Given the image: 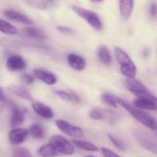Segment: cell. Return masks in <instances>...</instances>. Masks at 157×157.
<instances>
[{
  "label": "cell",
  "instance_id": "obj_20",
  "mask_svg": "<svg viewBox=\"0 0 157 157\" xmlns=\"http://www.w3.org/2000/svg\"><path fill=\"white\" fill-rule=\"evenodd\" d=\"M23 33H25V35L36 39V40H46L47 39V35L45 34V32L40 29L37 28H33V27H28L26 29H23Z\"/></svg>",
  "mask_w": 157,
  "mask_h": 157
},
{
  "label": "cell",
  "instance_id": "obj_6",
  "mask_svg": "<svg viewBox=\"0 0 157 157\" xmlns=\"http://www.w3.org/2000/svg\"><path fill=\"white\" fill-rule=\"evenodd\" d=\"M55 124L63 133H65L69 136L80 138L85 135L84 131L80 127L71 124L64 120H57V121H55Z\"/></svg>",
  "mask_w": 157,
  "mask_h": 157
},
{
  "label": "cell",
  "instance_id": "obj_10",
  "mask_svg": "<svg viewBox=\"0 0 157 157\" xmlns=\"http://www.w3.org/2000/svg\"><path fill=\"white\" fill-rule=\"evenodd\" d=\"M89 117L95 121H113L117 118L116 113L109 109H93L89 112Z\"/></svg>",
  "mask_w": 157,
  "mask_h": 157
},
{
  "label": "cell",
  "instance_id": "obj_34",
  "mask_svg": "<svg viewBox=\"0 0 157 157\" xmlns=\"http://www.w3.org/2000/svg\"><path fill=\"white\" fill-rule=\"evenodd\" d=\"M0 101L1 102H6V97L4 95V92H3V89L1 88V86H0Z\"/></svg>",
  "mask_w": 157,
  "mask_h": 157
},
{
  "label": "cell",
  "instance_id": "obj_24",
  "mask_svg": "<svg viewBox=\"0 0 157 157\" xmlns=\"http://www.w3.org/2000/svg\"><path fill=\"white\" fill-rule=\"evenodd\" d=\"M73 143L75 144V145L82 150L87 151V152H98V147L96 146L94 144L86 142V141H81V140H73Z\"/></svg>",
  "mask_w": 157,
  "mask_h": 157
},
{
  "label": "cell",
  "instance_id": "obj_3",
  "mask_svg": "<svg viewBox=\"0 0 157 157\" xmlns=\"http://www.w3.org/2000/svg\"><path fill=\"white\" fill-rule=\"evenodd\" d=\"M71 8L78 17H80L81 18L86 20V23L89 26H91L94 29H96V30L102 29L103 24H102L101 18L96 12L86 9V8H84V7H81V6H73Z\"/></svg>",
  "mask_w": 157,
  "mask_h": 157
},
{
  "label": "cell",
  "instance_id": "obj_9",
  "mask_svg": "<svg viewBox=\"0 0 157 157\" xmlns=\"http://www.w3.org/2000/svg\"><path fill=\"white\" fill-rule=\"evenodd\" d=\"M4 15L7 18H9L10 20L16 21V22L21 23V24H25V25H29V26H31V25L34 24L33 20L30 17H29L28 16L24 15L23 13H21L19 11H17V10H14V9H6V10H5Z\"/></svg>",
  "mask_w": 157,
  "mask_h": 157
},
{
  "label": "cell",
  "instance_id": "obj_35",
  "mask_svg": "<svg viewBox=\"0 0 157 157\" xmlns=\"http://www.w3.org/2000/svg\"><path fill=\"white\" fill-rule=\"evenodd\" d=\"M91 2H94V3H101L103 2V0H90Z\"/></svg>",
  "mask_w": 157,
  "mask_h": 157
},
{
  "label": "cell",
  "instance_id": "obj_36",
  "mask_svg": "<svg viewBox=\"0 0 157 157\" xmlns=\"http://www.w3.org/2000/svg\"><path fill=\"white\" fill-rule=\"evenodd\" d=\"M46 1H47V2H48L49 4H52V2H53L54 0H46Z\"/></svg>",
  "mask_w": 157,
  "mask_h": 157
},
{
  "label": "cell",
  "instance_id": "obj_13",
  "mask_svg": "<svg viewBox=\"0 0 157 157\" xmlns=\"http://www.w3.org/2000/svg\"><path fill=\"white\" fill-rule=\"evenodd\" d=\"M67 63L69 66L75 71H83L86 68V60L76 53H69L67 55Z\"/></svg>",
  "mask_w": 157,
  "mask_h": 157
},
{
  "label": "cell",
  "instance_id": "obj_16",
  "mask_svg": "<svg viewBox=\"0 0 157 157\" xmlns=\"http://www.w3.org/2000/svg\"><path fill=\"white\" fill-rule=\"evenodd\" d=\"M134 137L137 139V141H138L144 148H146V149L149 150V151H152V152L155 153V154L156 153V145H155V143L153 140H151L148 136H145L144 133L139 132V133H137Z\"/></svg>",
  "mask_w": 157,
  "mask_h": 157
},
{
  "label": "cell",
  "instance_id": "obj_14",
  "mask_svg": "<svg viewBox=\"0 0 157 157\" xmlns=\"http://www.w3.org/2000/svg\"><path fill=\"white\" fill-rule=\"evenodd\" d=\"M33 75L35 77H37L38 79H40L41 82H43L44 84L48 85V86H52L57 82V78L56 76L48 71H45L43 69H34L33 70Z\"/></svg>",
  "mask_w": 157,
  "mask_h": 157
},
{
  "label": "cell",
  "instance_id": "obj_2",
  "mask_svg": "<svg viewBox=\"0 0 157 157\" xmlns=\"http://www.w3.org/2000/svg\"><path fill=\"white\" fill-rule=\"evenodd\" d=\"M114 53L116 60L120 64L121 73L126 78H134L137 74V67L130 55L120 47H115Z\"/></svg>",
  "mask_w": 157,
  "mask_h": 157
},
{
  "label": "cell",
  "instance_id": "obj_37",
  "mask_svg": "<svg viewBox=\"0 0 157 157\" xmlns=\"http://www.w3.org/2000/svg\"><path fill=\"white\" fill-rule=\"evenodd\" d=\"M85 157H97V156H94V155H86Z\"/></svg>",
  "mask_w": 157,
  "mask_h": 157
},
{
  "label": "cell",
  "instance_id": "obj_1",
  "mask_svg": "<svg viewBox=\"0 0 157 157\" xmlns=\"http://www.w3.org/2000/svg\"><path fill=\"white\" fill-rule=\"evenodd\" d=\"M115 100H116L117 104L121 105L139 122H141L142 124H144V126H146L147 128H149L151 130H156V121L150 114H148L144 110L135 108L134 106L131 105L128 101H126L125 99H123L121 98L115 96Z\"/></svg>",
  "mask_w": 157,
  "mask_h": 157
},
{
  "label": "cell",
  "instance_id": "obj_33",
  "mask_svg": "<svg viewBox=\"0 0 157 157\" xmlns=\"http://www.w3.org/2000/svg\"><path fill=\"white\" fill-rule=\"evenodd\" d=\"M150 13L154 17H156V5H155V3H153L152 6H150Z\"/></svg>",
  "mask_w": 157,
  "mask_h": 157
},
{
  "label": "cell",
  "instance_id": "obj_26",
  "mask_svg": "<svg viewBox=\"0 0 157 157\" xmlns=\"http://www.w3.org/2000/svg\"><path fill=\"white\" fill-rule=\"evenodd\" d=\"M24 1L27 5L36 9L45 10L49 6V3L46 0H24Z\"/></svg>",
  "mask_w": 157,
  "mask_h": 157
},
{
  "label": "cell",
  "instance_id": "obj_23",
  "mask_svg": "<svg viewBox=\"0 0 157 157\" xmlns=\"http://www.w3.org/2000/svg\"><path fill=\"white\" fill-rule=\"evenodd\" d=\"M0 32L6 35H16L17 33V29L10 22L0 18Z\"/></svg>",
  "mask_w": 157,
  "mask_h": 157
},
{
  "label": "cell",
  "instance_id": "obj_22",
  "mask_svg": "<svg viewBox=\"0 0 157 157\" xmlns=\"http://www.w3.org/2000/svg\"><path fill=\"white\" fill-rule=\"evenodd\" d=\"M39 155L41 157H55L60 155V154L57 152V150L51 144H44L38 150Z\"/></svg>",
  "mask_w": 157,
  "mask_h": 157
},
{
  "label": "cell",
  "instance_id": "obj_17",
  "mask_svg": "<svg viewBox=\"0 0 157 157\" xmlns=\"http://www.w3.org/2000/svg\"><path fill=\"white\" fill-rule=\"evenodd\" d=\"M24 113L16 106L12 109V115L10 119V124L12 128H17L19 125H21L24 121Z\"/></svg>",
  "mask_w": 157,
  "mask_h": 157
},
{
  "label": "cell",
  "instance_id": "obj_25",
  "mask_svg": "<svg viewBox=\"0 0 157 157\" xmlns=\"http://www.w3.org/2000/svg\"><path fill=\"white\" fill-rule=\"evenodd\" d=\"M29 134H30L35 139H42L44 137V130L40 124H32L29 129Z\"/></svg>",
  "mask_w": 157,
  "mask_h": 157
},
{
  "label": "cell",
  "instance_id": "obj_32",
  "mask_svg": "<svg viewBox=\"0 0 157 157\" xmlns=\"http://www.w3.org/2000/svg\"><path fill=\"white\" fill-rule=\"evenodd\" d=\"M57 30L62 32V33H64V34H71L74 32V30L69 28V27H66V26H57L56 27Z\"/></svg>",
  "mask_w": 157,
  "mask_h": 157
},
{
  "label": "cell",
  "instance_id": "obj_19",
  "mask_svg": "<svg viewBox=\"0 0 157 157\" xmlns=\"http://www.w3.org/2000/svg\"><path fill=\"white\" fill-rule=\"evenodd\" d=\"M98 56L99 61L104 64V65H110L112 62V57L110 54L109 50L106 46H100L98 51Z\"/></svg>",
  "mask_w": 157,
  "mask_h": 157
},
{
  "label": "cell",
  "instance_id": "obj_15",
  "mask_svg": "<svg viewBox=\"0 0 157 157\" xmlns=\"http://www.w3.org/2000/svg\"><path fill=\"white\" fill-rule=\"evenodd\" d=\"M31 107H32L33 110L36 112V114H38L39 116H40L44 119H52L54 116L52 109L50 107L46 106L45 104L41 103V102L32 101Z\"/></svg>",
  "mask_w": 157,
  "mask_h": 157
},
{
  "label": "cell",
  "instance_id": "obj_4",
  "mask_svg": "<svg viewBox=\"0 0 157 157\" xmlns=\"http://www.w3.org/2000/svg\"><path fill=\"white\" fill-rule=\"evenodd\" d=\"M124 86L126 87V89H128L132 94L135 95L137 98L155 97L142 82L134 79V78H127L124 81Z\"/></svg>",
  "mask_w": 157,
  "mask_h": 157
},
{
  "label": "cell",
  "instance_id": "obj_12",
  "mask_svg": "<svg viewBox=\"0 0 157 157\" xmlns=\"http://www.w3.org/2000/svg\"><path fill=\"white\" fill-rule=\"evenodd\" d=\"M26 61L21 57L20 55H12L8 57L6 60V68L9 71L16 72V71H21L26 68Z\"/></svg>",
  "mask_w": 157,
  "mask_h": 157
},
{
  "label": "cell",
  "instance_id": "obj_31",
  "mask_svg": "<svg viewBox=\"0 0 157 157\" xmlns=\"http://www.w3.org/2000/svg\"><path fill=\"white\" fill-rule=\"evenodd\" d=\"M21 80L26 84H32L34 82V76L31 74H24L21 75Z\"/></svg>",
  "mask_w": 157,
  "mask_h": 157
},
{
  "label": "cell",
  "instance_id": "obj_8",
  "mask_svg": "<svg viewBox=\"0 0 157 157\" xmlns=\"http://www.w3.org/2000/svg\"><path fill=\"white\" fill-rule=\"evenodd\" d=\"M29 136V132L23 128H13L8 133V140L13 145H17L22 144L27 140Z\"/></svg>",
  "mask_w": 157,
  "mask_h": 157
},
{
  "label": "cell",
  "instance_id": "obj_5",
  "mask_svg": "<svg viewBox=\"0 0 157 157\" xmlns=\"http://www.w3.org/2000/svg\"><path fill=\"white\" fill-rule=\"evenodd\" d=\"M50 144L57 150L60 155H72L75 153L74 145L65 138L60 135H54L50 138Z\"/></svg>",
  "mask_w": 157,
  "mask_h": 157
},
{
  "label": "cell",
  "instance_id": "obj_11",
  "mask_svg": "<svg viewBox=\"0 0 157 157\" xmlns=\"http://www.w3.org/2000/svg\"><path fill=\"white\" fill-rule=\"evenodd\" d=\"M119 1V10L121 17L123 21H128L132 17L134 0H118Z\"/></svg>",
  "mask_w": 157,
  "mask_h": 157
},
{
  "label": "cell",
  "instance_id": "obj_29",
  "mask_svg": "<svg viewBox=\"0 0 157 157\" xmlns=\"http://www.w3.org/2000/svg\"><path fill=\"white\" fill-rule=\"evenodd\" d=\"M13 157H32V155L27 148H17L14 151Z\"/></svg>",
  "mask_w": 157,
  "mask_h": 157
},
{
  "label": "cell",
  "instance_id": "obj_27",
  "mask_svg": "<svg viewBox=\"0 0 157 157\" xmlns=\"http://www.w3.org/2000/svg\"><path fill=\"white\" fill-rule=\"evenodd\" d=\"M100 98H101V101L104 104H106V105H108L109 107L117 108V106H118V104H117V102L115 100V96H113L111 94H109V93L102 94Z\"/></svg>",
  "mask_w": 157,
  "mask_h": 157
},
{
  "label": "cell",
  "instance_id": "obj_30",
  "mask_svg": "<svg viewBox=\"0 0 157 157\" xmlns=\"http://www.w3.org/2000/svg\"><path fill=\"white\" fill-rule=\"evenodd\" d=\"M100 151L104 157H121L119 155H117L116 153H114L113 151H111L109 148L102 147V148H100Z\"/></svg>",
  "mask_w": 157,
  "mask_h": 157
},
{
  "label": "cell",
  "instance_id": "obj_18",
  "mask_svg": "<svg viewBox=\"0 0 157 157\" xmlns=\"http://www.w3.org/2000/svg\"><path fill=\"white\" fill-rule=\"evenodd\" d=\"M8 90L13 93L14 95L23 98V99H26V100H32V96L30 95V93L25 89L24 87L20 86H17V85H11L10 86H8Z\"/></svg>",
  "mask_w": 157,
  "mask_h": 157
},
{
  "label": "cell",
  "instance_id": "obj_21",
  "mask_svg": "<svg viewBox=\"0 0 157 157\" xmlns=\"http://www.w3.org/2000/svg\"><path fill=\"white\" fill-rule=\"evenodd\" d=\"M53 93L59 97L60 98L65 100V101H70V102H75L78 103L80 102V98L77 95H75L74 92H67L64 90H60V89H55L53 90Z\"/></svg>",
  "mask_w": 157,
  "mask_h": 157
},
{
  "label": "cell",
  "instance_id": "obj_7",
  "mask_svg": "<svg viewBox=\"0 0 157 157\" xmlns=\"http://www.w3.org/2000/svg\"><path fill=\"white\" fill-rule=\"evenodd\" d=\"M132 106L142 110H156V98H137L132 101Z\"/></svg>",
  "mask_w": 157,
  "mask_h": 157
},
{
  "label": "cell",
  "instance_id": "obj_28",
  "mask_svg": "<svg viewBox=\"0 0 157 157\" xmlns=\"http://www.w3.org/2000/svg\"><path fill=\"white\" fill-rule=\"evenodd\" d=\"M108 137H109V141H110V142H111L119 150H121V151H125V150H126V144H125L120 138H118V137H116L115 135H112V134H110V133L108 134Z\"/></svg>",
  "mask_w": 157,
  "mask_h": 157
}]
</instances>
